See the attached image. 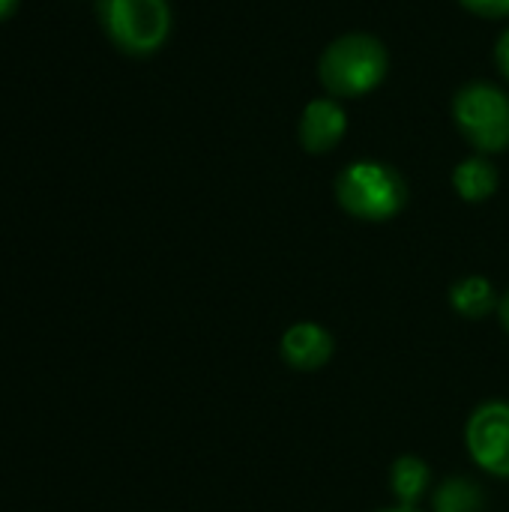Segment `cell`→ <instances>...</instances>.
Instances as JSON below:
<instances>
[{
    "label": "cell",
    "mask_w": 509,
    "mask_h": 512,
    "mask_svg": "<svg viewBox=\"0 0 509 512\" xmlns=\"http://www.w3.org/2000/svg\"><path fill=\"white\" fill-rule=\"evenodd\" d=\"M390 69L387 45L372 33H345L333 39L318 60V81L333 99H357L381 87Z\"/></svg>",
    "instance_id": "6da1fadb"
},
{
    "label": "cell",
    "mask_w": 509,
    "mask_h": 512,
    "mask_svg": "<svg viewBox=\"0 0 509 512\" xmlns=\"http://www.w3.org/2000/svg\"><path fill=\"white\" fill-rule=\"evenodd\" d=\"M336 201L354 219L387 222L405 210L408 186L393 165L378 159H360L339 171Z\"/></svg>",
    "instance_id": "7a4b0ae2"
},
{
    "label": "cell",
    "mask_w": 509,
    "mask_h": 512,
    "mask_svg": "<svg viewBox=\"0 0 509 512\" xmlns=\"http://www.w3.org/2000/svg\"><path fill=\"white\" fill-rule=\"evenodd\" d=\"M96 15L108 42L129 57H150L171 36L168 0H99Z\"/></svg>",
    "instance_id": "3957f363"
},
{
    "label": "cell",
    "mask_w": 509,
    "mask_h": 512,
    "mask_svg": "<svg viewBox=\"0 0 509 512\" xmlns=\"http://www.w3.org/2000/svg\"><path fill=\"white\" fill-rule=\"evenodd\" d=\"M453 123L483 156L509 147V96L489 81H471L453 96Z\"/></svg>",
    "instance_id": "277c9868"
},
{
    "label": "cell",
    "mask_w": 509,
    "mask_h": 512,
    "mask_svg": "<svg viewBox=\"0 0 509 512\" xmlns=\"http://www.w3.org/2000/svg\"><path fill=\"white\" fill-rule=\"evenodd\" d=\"M465 444L486 474L509 480V402H483L468 420Z\"/></svg>",
    "instance_id": "5b68a950"
},
{
    "label": "cell",
    "mask_w": 509,
    "mask_h": 512,
    "mask_svg": "<svg viewBox=\"0 0 509 512\" xmlns=\"http://www.w3.org/2000/svg\"><path fill=\"white\" fill-rule=\"evenodd\" d=\"M348 132V114L345 108L339 105V99L333 96H321V99H312L303 114H300V123H297V138L303 144L306 153H330Z\"/></svg>",
    "instance_id": "8992f818"
},
{
    "label": "cell",
    "mask_w": 509,
    "mask_h": 512,
    "mask_svg": "<svg viewBox=\"0 0 509 512\" xmlns=\"http://www.w3.org/2000/svg\"><path fill=\"white\" fill-rule=\"evenodd\" d=\"M333 348H336L333 336L315 321H300V324L288 327L282 342H279L285 366H291L297 372L324 369L330 363V357H333Z\"/></svg>",
    "instance_id": "52a82bcc"
},
{
    "label": "cell",
    "mask_w": 509,
    "mask_h": 512,
    "mask_svg": "<svg viewBox=\"0 0 509 512\" xmlns=\"http://www.w3.org/2000/svg\"><path fill=\"white\" fill-rule=\"evenodd\" d=\"M498 183H501V174H498V168H495L483 153H477V156L459 162L456 171H453V189H456V195H459L462 201H468V204H483V201H489V198L498 192Z\"/></svg>",
    "instance_id": "ba28073f"
},
{
    "label": "cell",
    "mask_w": 509,
    "mask_h": 512,
    "mask_svg": "<svg viewBox=\"0 0 509 512\" xmlns=\"http://www.w3.org/2000/svg\"><path fill=\"white\" fill-rule=\"evenodd\" d=\"M501 297L495 294L492 282L483 276H465L450 288V306L456 315L468 318V321H480L492 312H498Z\"/></svg>",
    "instance_id": "9c48e42d"
},
{
    "label": "cell",
    "mask_w": 509,
    "mask_h": 512,
    "mask_svg": "<svg viewBox=\"0 0 509 512\" xmlns=\"http://www.w3.org/2000/svg\"><path fill=\"white\" fill-rule=\"evenodd\" d=\"M390 486L402 507H417L432 486V468L420 456H402L390 468Z\"/></svg>",
    "instance_id": "30bf717a"
},
{
    "label": "cell",
    "mask_w": 509,
    "mask_h": 512,
    "mask_svg": "<svg viewBox=\"0 0 509 512\" xmlns=\"http://www.w3.org/2000/svg\"><path fill=\"white\" fill-rule=\"evenodd\" d=\"M435 512H483L486 507V495L483 489L468 480V477H450L435 489L432 498Z\"/></svg>",
    "instance_id": "8fae6325"
},
{
    "label": "cell",
    "mask_w": 509,
    "mask_h": 512,
    "mask_svg": "<svg viewBox=\"0 0 509 512\" xmlns=\"http://www.w3.org/2000/svg\"><path fill=\"white\" fill-rule=\"evenodd\" d=\"M477 18H509V0H459Z\"/></svg>",
    "instance_id": "7c38bea8"
},
{
    "label": "cell",
    "mask_w": 509,
    "mask_h": 512,
    "mask_svg": "<svg viewBox=\"0 0 509 512\" xmlns=\"http://www.w3.org/2000/svg\"><path fill=\"white\" fill-rule=\"evenodd\" d=\"M495 63L501 69V75L509 81V27L498 36V45H495Z\"/></svg>",
    "instance_id": "4fadbf2b"
},
{
    "label": "cell",
    "mask_w": 509,
    "mask_h": 512,
    "mask_svg": "<svg viewBox=\"0 0 509 512\" xmlns=\"http://www.w3.org/2000/svg\"><path fill=\"white\" fill-rule=\"evenodd\" d=\"M498 321H501V327L509 333V291L501 297V303H498Z\"/></svg>",
    "instance_id": "5bb4252c"
},
{
    "label": "cell",
    "mask_w": 509,
    "mask_h": 512,
    "mask_svg": "<svg viewBox=\"0 0 509 512\" xmlns=\"http://www.w3.org/2000/svg\"><path fill=\"white\" fill-rule=\"evenodd\" d=\"M18 3H21V0H0V21L12 18L15 9H18Z\"/></svg>",
    "instance_id": "9a60e30c"
},
{
    "label": "cell",
    "mask_w": 509,
    "mask_h": 512,
    "mask_svg": "<svg viewBox=\"0 0 509 512\" xmlns=\"http://www.w3.org/2000/svg\"><path fill=\"white\" fill-rule=\"evenodd\" d=\"M378 512H420V510H417V507H402V504H399V507H390V510H378Z\"/></svg>",
    "instance_id": "2e32d148"
}]
</instances>
